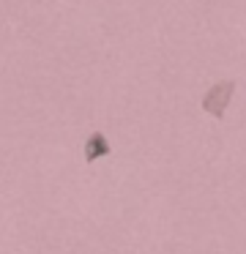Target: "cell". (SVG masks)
Segmentation results:
<instances>
[{
  "label": "cell",
  "instance_id": "obj_1",
  "mask_svg": "<svg viewBox=\"0 0 246 254\" xmlns=\"http://www.w3.org/2000/svg\"><path fill=\"white\" fill-rule=\"evenodd\" d=\"M233 93H235V79H222V82H213L208 88V93L202 96V110L208 115L219 118L222 121L224 112H227L230 101H233Z\"/></svg>",
  "mask_w": 246,
  "mask_h": 254
},
{
  "label": "cell",
  "instance_id": "obj_2",
  "mask_svg": "<svg viewBox=\"0 0 246 254\" xmlns=\"http://www.w3.org/2000/svg\"><path fill=\"white\" fill-rule=\"evenodd\" d=\"M109 139L104 137L101 131H93L90 137L85 139V161H98L104 156H109Z\"/></svg>",
  "mask_w": 246,
  "mask_h": 254
}]
</instances>
